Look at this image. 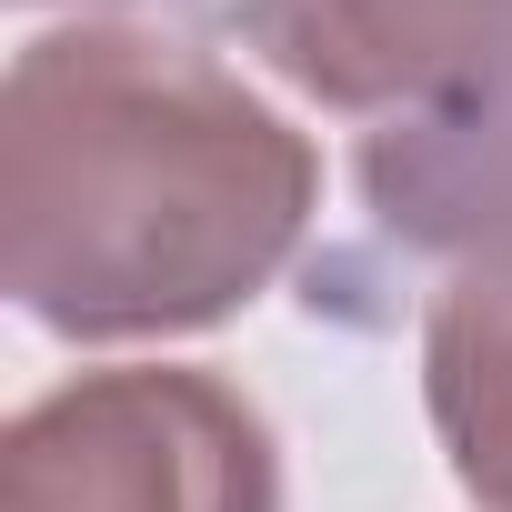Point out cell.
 Segmentation results:
<instances>
[{
    "label": "cell",
    "instance_id": "obj_1",
    "mask_svg": "<svg viewBox=\"0 0 512 512\" xmlns=\"http://www.w3.org/2000/svg\"><path fill=\"white\" fill-rule=\"evenodd\" d=\"M312 201V141L171 31L71 21L0 81V282L61 342L231 322L282 282Z\"/></svg>",
    "mask_w": 512,
    "mask_h": 512
},
{
    "label": "cell",
    "instance_id": "obj_2",
    "mask_svg": "<svg viewBox=\"0 0 512 512\" xmlns=\"http://www.w3.org/2000/svg\"><path fill=\"white\" fill-rule=\"evenodd\" d=\"M0 512H282V452L221 372H81L0 432Z\"/></svg>",
    "mask_w": 512,
    "mask_h": 512
},
{
    "label": "cell",
    "instance_id": "obj_3",
    "mask_svg": "<svg viewBox=\"0 0 512 512\" xmlns=\"http://www.w3.org/2000/svg\"><path fill=\"white\" fill-rule=\"evenodd\" d=\"M322 111H442L512 81V0H201Z\"/></svg>",
    "mask_w": 512,
    "mask_h": 512
},
{
    "label": "cell",
    "instance_id": "obj_4",
    "mask_svg": "<svg viewBox=\"0 0 512 512\" xmlns=\"http://www.w3.org/2000/svg\"><path fill=\"white\" fill-rule=\"evenodd\" d=\"M362 201L402 251L442 262L462 292L512 302V81L382 121L362 141Z\"/></svg>",
    "mask_w": 512,
    "mask_h": 512
},
{
    "label": "cell",
    "instance_id": "obj_5",
    "mask_svg": "<svg viewBox=\"0 0 512 512\" xmlns=\"http://www.w3.org/2000/svg\"><path fill=\"white\" fill-rule=\"evenodd\" d=\"M422 402L432 432L482 512H512V302L502 292H442L422 322Z\"/></svg>",
    "mask_w": 512,
    "mask_h": 512
}]
</instances>
